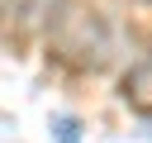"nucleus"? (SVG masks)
<instances>
[{"label": "nucleus", "instance_id": "f257e3e1", "mask_svg": "<svg viewBox=\"0 0 152 143\" xmlns=\"http://www.w3.org/2000/svg\"><path fill=\"white\" fill-rule=\"evenodd\" d=\"M124 95H128V105L152 110V57H142L138 67H128V76H124Z\"/></svg>", "mask_w": 152, "mask_h": 143}, {"label": "nucleus", "instance_id": "f03ea898", "mask_svg": "<svg viewBox=\"0 0 152 143\" xmlns=\"http://www.w3.org/2000/svg\"><path fill=\"white\" fill-rule=\"evenodd\" d=\"M52 133H57V143H76V133H81V129H76V119H57V124H52Z\"/></svg>", "mask_w": 152, "mask_h": 143}, {"label": "nucleus", "instance_id": "7ed1b4c3", "mask_svg": "<svg viewBox=\"0 0 152 143\" xmlns=\"http://www.w3.org/2000/svg\"><path fill=\"white\" fill-rule=\"evenodd\" d=\"M0 10H5V0H0Z\"/></svg>", "mask_w": 152, "mask_h": 143}]
</instances>
